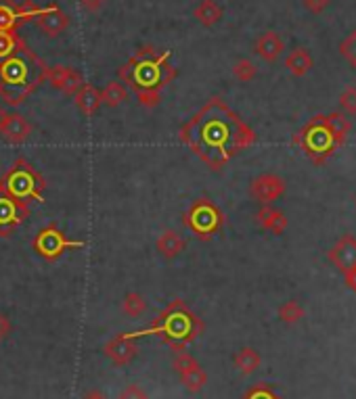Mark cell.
Instances as JSON below:
<instances>
[{"instance_id": "1", "label": "cell", "mask_w": 356, "mask_h": 399, "mask_svg": "<svg viewBox=\"0 0 356 399\" xmlns=\"http://www.w3.org/2000/svg\"><path fill=\"white\" fill-rule=\"evenodd\" d=\"M180 140L210 169H220L239 150L249 146L256 134L226 103L212 99L180 128Z\"/></svg>"}, {"instance_id": "2", "label": "cell", "mask_w": 356, "mask_h": 399, "mask_svg": "<svg viewBox=\"0 0 356 399\" xmlns=\"http://www.w3.org/2000/svg\"><path fill=\"white\" fill-rule=\"evenodd\" d=\"M46 71L48 67L19 40L13 52L0 61V97L13 107L23 103L46 80Z\"/></svg>"}, {"instance_id": "3", "label": "cell", "mask_w": 356, "mask_h": 399, "mask_svg": "<svg viewBox=\"0 0 356 399\" xmlns=\"http://www.w3.org/2000/svg\"><path fill=\"white\" fill-rule=\"evenodd\" d=\"M172 50L158 52L153 46H141L126 65L120 67L122 84H128L135 92L139 90H158L162 92L177 78V69L168 63Z\"/></svg>"}, {"instance_id": "4", "label": "cell", "mask_w": 356, "mask_h": 399, "mask_svg": "<svg viewBox=\"0 0 356 399\" xmlns=\"http://www.w3.org/2000/svg\"><path fill=\"white\" fill-rule=\"evenodd\" d=\"M160 335L172 349L180 351L186 343L195 341L201 332H203V322L180 301L174 299L168 307H164V312L158 316L156 324L147 330L141 332H132L130 337H143V335Z\"/></svg>"}, {"instance_id": "5", "label": "cell", "mask_w": 356, "mask_h": 399, "mask_svg": "<svg viewBox=\"0 0 356 399\" xmlns=\"http://www.w3.org/2000/svg\"><path fill=\"white\" fill-rule=\"evenodd\" d=\"M44 188H46L44 178L25 159H17L8 167V172L0 178V190L13 199H17V201H23V203H29V201L42 203L44 201Z\"/></svg>"}, {"instance_id": "6", "label": "cell", "mask_w": 356, "mask_h": 399, "mask_svg": "<svg viewBox=\"0 0 356 399\" xmlns=\"http://www.w3.org/2000/svg\"><path fill=\"white\" fill-rule=\"evenodd\" d=\"M182 222L199 241H210L222 228L224 216L210 199H199L189 207Z\"/></svg>"}, {"instance_id": "7", "label": "cell", "mask_w": 356, "mask_h": 399, "mask_svg": "<svg viewBox=\"0 0 356 399\" xmlns=\"http://www.w3.org/2000/svg\"><path fill=\"white\" fill-rule=\"evenodd\" d=\"M294 142L300 144L304 148V153L317 161V163H323L336 148L331 136L327 134L325 126H323V120L321 115H317L310 124H306L300 132L294 136Z\"/></svg>"}, {"instance_id": "8", "label": "cell", "mask_w": 356, "mask_h": 399, "mask_svg": "<svg viewBox=\"0 0 356 399\" xmlns=\"http://www.w3.org/2000/svg\"><path fill=\"white\" fill-rule=\"evenodd\" d=\"M32 247H34V251H36L42 260H46V262H57L65 251L84 247V243H82V241H71V239H67V237H65L59 228H55V226H46V228H42V230L36 234V239L32 241Z\"/></svg>"}, {"instance_id": "9", "label": "cell", "mask_w": 356, "mask_h": 399, "mask_svg": "<svg viewBox=\"0 0 356 399\" xmlns=\"http://www.w3.org/2000/svg\"><path fill=\"white\" fill-rule=\"evenodd\" d=\"M29 216V207L0 190V237H11Z\"/></svg>"}, {"instance_id": "10", "label": "cell", "mask_w": 356, "mask_h": 399, "mask_svg": "<svg viewBox=\"0 0 356 399\" xmlns=\"http://www.w3.org/2000/svg\"><path fill=\"white\" fill-rule=\"evenodd\" d=\"M285 192V180L277 174H260L249 182V195L262 205H271Z\"/></svg>"}, {"instance_id": "11", "label": "cell", "mask_w": 356, "mask_h": 399, "mask_svg": "<svg viewBox=\"0 0 356 399\" xmlns=\"http://www.w3.org/2000/svg\"><path fill=\"white\" fill-rule=\"evenodd\" d=\"M46 80L50 82V86H53V88L61 90V92H63V94H67V97H74V94L80 90V86L84 84L82 76H80L76 69L65 67V65H55V67H48V71H46Z\"/></svg>"}, {"instance_id": "12", "label": "cell", "mask_w": 356, "mask_h": 399, "mask_svg": "<svg viewBox=\"0 0 356 399\" xmlns=\"http://www.w3.org/2000/svg\"><path fill=\"white\" fill-rule=\"evenodd\" d=\"M139 347L135 343V339L130 335H118L114 337L105 347H103V354L116 364V366H126L135 360Z\"/></svg>"}, {"instance_id": "13", "label": "cell", "mask_w": 356, "mask_h": 399, "mask_svg": "<svg viewBox=\"0 0 356 399\" xmlns=\"http://www.w3.org/2000/svg\"><path fill=\"white\" fill-rule=\"evenodd\" d=\"M327 260L342 272L356 266V239L352 234H344L336 241V245L329 249Z\"/></svg>"}, {"instance_id": "14", "label": "cell", "mask_w": 356, "mask_h": 399, "mask_svg": "<svg viewBox=\"0 0 356 399\" xmlns=\"http://www.w3.org/2000/svg\"><path fill=\"white\" fill-rule=\"evenodd\" d=\"M38 27L46 34V36H59L69 27V17L57 6V4H48L46 10L36 19Z\"/></svg>"}, {"instance_id": "15", "label": "cell", "mask_w": 356, "mask_h": 399, "mask_svg": "<svg viewBox=\"0 0 356 399\" xmlns=\"http://www.w3.org/2000/svg\"><path fill=\"white\" fill-rule=\"evenodd\" d=\"M256 55L260 59H264L266 63H275L283 50H285V42L283 38L277 34V31H264L258 40H256V46H254Z\"/></svg>"}, {"instance_id": "16", "label": "cell", "mask_w": 356, "mask_h": 399, "mask_svg": "<svg viewBox=\"0 0 356 399\" xmlns=\"http://www.w3.org/2000/svg\"><path fill=\"white\" fill-rule=\"evenodd\" d=\"M256 222H258V226L262 228V230H266V232H271V234H283L285 232V228H287V216L281 211V209H277V207H271V205H262L260 209H258V214H256Z\"/></svg>"}, {"instance_id": "17", "label": "cell", "mask_w": 356, "mask_h": 399, "mask_svg": "<svg viewBox=\"0 0 356 399\" xmlns=\"http://www.w3.org/2000/svg\"><path fill=\"white\" fill-rule=\"evenodd\" d=\"M0 136L4 140H8L11 144H21L32 136V124L19 113H8L6 122L0 130Z\"/></svg>"}, {"instance_id": "18", "label": "cell", "mask_w": 356, "mask_h": 399, "mask_svg": "<svg viewBox=\"0 0 356 399\" xmlns=\"http://www.w3.org/2000/svg\"><path fill=\"white\" fill-rule=\"evenodd\" d=\"M321 120H323V126H325L327 134L331 136V140H334L336 146L344 144L346 138H348V134L352 132V124H350V120L344 113L321 115Z\"/></svg>"}, {"instance_id": "19", "label": "cell", "mask_w": 356, "mask_h": 399, "mask_svg": "<svg viewBox=\"0 0 356 399\" xmlns=\"http://www.w3.org/2000/svg\"><path fill=\"white\" fill-rule=\"evenodd\" d=\"M74 103H76V107H78L86 118H90V115H95L97 109L101 107V92H99L93 84L84 82V84L80 86V90L74 94Z\"/></svg>"}, {"instance_id": "20", "label": "cell", "mask_w": 356, "mask_h": 399, "mask_svg": "<svg viewBox=\"0 0 356 399\" xmlns=\"http://www.w3.org/2000/svg\"><path fill=\"white\" fill-rule=\"evenodd\" d=\"M184 247H186V243H184V239L178 234L177 230H166V232H162V237L156 241L158 253H160L162 258H166V260L178 258V255L184 251Z\"/></svg>"}, {"instance_id": "21", "label": "cell", "mask_w": 356, "mask_h": 399, "mask_svg": "<svg viewBox=\"0 0 356 399\" xmlns=\"http://www.w3.org/2000/svg\"><path fill=\"white\" fill-rule=\"evenodd\" d=\"M315 61L310 57V52L306 48H294L287 57H285V67L294 78H304L310 69H313Z\"/></svg>"}, {"instance_id": "22", "label": "cell", "mask_w": 356, "mask_h": 399, "mask_svg": "<svg viewBox=\"0 0 356 399\" xmlns=\"http://www.w3.org/2000/svg\"><path fill=\"white\" fill-rule=\"evenodd\" d=\"M193 17H195L203 27H212V25H216V23L222 19V6H220L216 0H201V2L195 6Z\"/></svg>"}, {"instance_id": "23", "label": "cell", "mask_w": 356, "mask_h": 399, "mask_svg": "<svg viewBox=\"0 0 356 399\" xmlns=\"http://www.w3.org/2000/svg\"><path fill=\"white\" fill-rule=\"evenodd\" d=\"M233 364H235V368H237L241 374H254V372L260 368L262 358H260V354H258L256 349L243 347V349H239L237 356L233 358Z\"/></svg>"}, {"instance_id": "24", "label": "cell", "mask_w": 356, "mask_h": 399, "mask_svg": "<svg viewBox=\"0 0 356 399\" xmlns=\"http://www.w3.org/2000/svg\"><path fill=\"white\" fill-rule=\"evenodd\" d=\"M180 383H182V387L189 393H199L205 387V383H207V374L199 366V362H195L191 368H186L184 372H180Z\"/></svg>"}, {"instance_id": "25", "label": "cell", "mask_w": 356, "mask_h": 399, "mask_svg": "<svg viewBox=\"0 0 356 399\" xmlns=\"http://www.w3.org/2000/svg\"><path fill=\"white\" fill-rule=\"evenodd\" d=\"M124 101H128V88L122 82H109L101 92V103L107 107H118Z\"/></svg>"}, {"instance_id": "26", "label": "cell", "mask_w": 356, "mask_h": 399, "mask_svg": "<svg viewBox=\"0 0 356 399\" xmlns=\"http://www.w3.org/2000/svg\"><path fill=\"white\" fill-rule=\"evenodd\" d=\"M19 4L13 0H0V31H15L19 27Z\"/></svg>"}, {"instance_id": "27", "label": "cell", "mask_w": 356, "mask_h": 399, "mask_svg": "<svg viewBox=\"0 0 356 399\" xmlns=\"http://www.w3.org/2000/svg\"><path fill=\"white\" fill-rule=\"evenodd\" d=\"M122 309L130 318H141L147 312V299L141 293H128L122 301Z\"/></svg>"}, {"instance_id": "28", "label": "cell", "mask_w": 356, "mask_h": 399, "mask_svg": "<svg viewBox=\"0 0 356 399\" xmlns=\"http://www.w3.org/2000/svg\"><path fill=\"white\" fill-rule=\"evenodd\" d=\"M304 318V307L300 305V301L296 299H289L285 301L281 307H279V320L285 322V324H296Z\"/></svg>"}, {"instance_id": "29", "label": "cell", "mask_w": 356, "mask_h": 399, "mask_svg": "<svg viewBox=\"0 0 356 399\" xmlns=\"http://www.w3.org/2000/svg\"><path fill=\"white\" fill-rule=\"evenodd\" d=\"M256 74H258V69H256L254 61H249V59H239V61L233 65V76H235L239 82H243V84L252 82V80L256 78Z\"/></svg>"}, {"instance_id": "30", "label": "cell", "mask_w": 356, "mask_h": 399, "mask_svg": "<svg viewBox=\"0 0 356 399\" xmlns=\"http://www.w3.org/2000/svg\"><path fill=\"white\" fill-rule=\"evenodd\" d=\"M340 55L350 63V67L356 69V29L350 31L342 42H340Z\"/></svg>"}, {"instance_id": "31", "label": "cell", "mask_w": 356, "mask_h": 399, "mask_svg": "<svg viewBox=\"0 0 356 399\" xmlns=\"http://www.w3.org/2000/svg\"><path fill=\"white\" fill-rule=\"evenodd\" d=\"M44 10H46V6H36L34 2H23V4L17 8V15H19V25H23L25 21L38 19Z\"/></svg>"}, {"instance_id": "32", "label": "cell", "mask_w": 356, "mask_h": 399, "mask_svg": "<svg viewBox=\"0 0 356 399\" xmlns=\"http://www.w3.org/2000/svg\"><path fill=\"white\" fill-rule=\"evenodd\" d=\"M19 40H21V38H19L15 31H0V61L13 52V48L17 46Z\"/></svg>"}, {"instance_id": "33", "label": "cell", "mask_w": 356, "mask_h": 399, "mask_svg": "<svg viewBox=\"0 0 356 399\" xmlns=\"http://www.w3.org/2000/svg\"><path fill=\"white\" fill-rule=\"evenodd\" d=\"M340 109L344 115H356V88H346L340 94Z\"/></svg>"}, {"instance_id": "34", "label": "cell", "mask_w": 356, "mask_h": 399, "mask_svg": "<svg viewBox=\"0 0 356 399\" xmlns=\"http://www.w3.org/2000/svg\"><path fill=\"white\" fill-rule=\"evenodd\" d=\"M135 94H137L139 103H141L143 107H147V109L158 107L160 101H162V92H158V90H139V92H135Z\"/></svg>"}, {"instance_id": "35", "label": "cell", "mask_w": 356, "mask_h": 399, "mask_svg": "<svg viewBox=\"0 0 356 399\" xmlns=\"http://www.w3.org/2000/svg\"><path fill=\"white\" fill-rule=\"evenodd\" d=\"M195 362H197V360H195V358H193L191 354H186V351H182V349H180V351H177V356H174L172 368H174L178 374H180V372H184L186 368H191V366H193Z\"/></svg>"}, {"instance_id": "36", "label": "cell", "mask_w": 356, "mask_h": 399, "mask_svg": "<svg viewBox=\"0 0 356 399\" xmlns=\"http://www.w3.org/2000/svg\"><path fill=\"white\" fill-rule=\"evenodd\" d=\"M118 399H149V396H147V391L141 385L132 383V385H128V387L122 389V393L118 396Z\"/></svg>"}, {"instance_id": "37", "label": "cell", "mask_w": 356, "mask_h": 399, "mask_svg": "<svg viewBox=\"0 0 356 399\" xmlns=\"http://www.w3.org/2000/svg\"><path fill=\"white\" fill-rule=\"evenodd\" d=\"M302 2H304V6H306L313 15H321V13L329 6L331 0H302Z\"/></svg>"}, {"instance_id": "38", "label": "cell", "mask_w": 356, "mask_h": 399, "mask_svg": "<svg viewBox=\"0 0 356 399\" xmlns=\"http://www.w3.org/2000/svg\"><path fill=\"white\" fill-rule=\"evenodd\" d=\"M243 399H279L271 389H266V387H256V389H252L247 396Z\"/></svg>"}, {"instance_id": "39", "label": "cell", "mask_w": 356, "mask_h": 399, "mask_svg": "<svg viewBox=\"0 0 356 399\" xmlns=\"http://www.w3.org/2000/svg\"><path fill=\"white\" fill-rule=\"evenodd\" d=\"M11 330H13V324L8 320V316L0 312V341H4L11 335Z\"/></svg>"}, {"instance_id": "40", "label": "cell", "mask_w": 356, "mask_h": 399, "mask_svg": "<svg viewBox=\"0 0 356 399\" xmlns=\"http://www.w3.org/2000/svg\"><path fill=\"white\" fill-rule=\"evenodd\" d=\"M103 4H105V0H80V6L86 13H97Z\"/></svg>"}, {"instance_id": "41", "label": "cell", "mask_w": 356, "mask_h": 399, "mask_svg": "<svg viewBox=\"0 0 356 399\" xmlns=\"http://www.w3.org/2000/svg\"><path fill=\"white\" fill-rule=\"evenodd\" d=\"M344 280H346V286H348L352 293H356V266H352L350 270L344 272Z\"/></svg>"}, {"instance_id": "42", "label": "cell", "mask_w": 356, "mask_h": 399, "mask_svg": "<svg viewBox=\"0 0 356 399\" xmlns=\"http://www.w3.org/2000/svg\"><path fill=\"white\" fill-rule=\"evenodd\" d=\"M6 115H8V113H6L4 107L0 105V130H2V126H4V122H6Z\"/></svg>"}, {"instance_id": "43", "label": "cell", "mask_w": 356, "mask_h": 399, "mask_svg": "<svg viewBox=\"0 0 356 399\" xmlns=\"http://www.w3.org/2000/svg\"><path fill=\"white\" fill-rule=\"evenodd\" d=\"M84 399H105V396H101L99 391H90V393H88Z\"/></svg>"}, {"instance_id": "44", "label": "cell", "mask_w": 356, "mask_h": 399, "mask_svg": "<svg viewBox=\"0 0 356 399\" xmlns=\"http://www.w3.org/2000/svg\"><path fill=\"white\" fill-rule=\"evenodd\" d=\"M0 86H2V84H0Z\"/></svg>"}]
</instances>
